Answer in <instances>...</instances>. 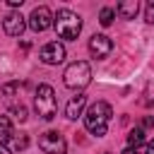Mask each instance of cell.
I'll return each instance as SVG.
<instances>
[{
    "instance_id": "obj_4",
    "label": "cell",
    "mask_w": 154,
    "mask_h": 154,
    "mask_svg": "<svg viewBox=\"0 0 154 154\" xmlns=\"http://www.w3.org/2000/svg\"><path fill=\"white\" fill-rule=\"evenodd\" d=\"M63 82H65V87H70V89H84V87L91 82V67H89V63H84V60L70 63V65L65 67Z\"/></svg>"
},
{
    "instance_id": "obj_5",
    "label": "cell",
    "mask_w": 154,
    "mask_h": 154,
    "mask_svg": "<svg viewBox=\"0 0 154 154\" xmlns=\"http://www.w3.org/2000/svg\"><path fill=\"white\" fill-rule=\"evenodd\" d=\"M38 147H41L46 154H65L67 142H65V137H63L60 132L48 130V132H43V135L38 137Z\"/></svg>"
},
{
    "instance_id": "obj_8",
    "label": "cell",
    "mask_w": 154,
    "mask_h": 154,
    "mask_svg": "<svg viewBox=\"0 0 154 154\" xmlns=\"http://www.w3.org/2000/svg\"><path fill=\"white\" fill-rule=\"evenodd\" d=\"M38 58H41L46 65H60V63L65 60V46L58 43V41H51V43H46V46L41 48Z\"/></svg>"
},
{
    "instance_id": "obj_15",
    "label": "cell",
    "mask_w": 154,
    "mask_h": 154,
    "mask_svg": "<svg viewBox=\"0 0 154 154\" xmlns=\"http://www.w3.org/2000/svg\"><path fill=\"white\" fill-rule=\"evenodd\" d=\"M113 17H116V10H111V7H103V10H101V14H99V22H101L103 26H108V24L113 22Z\"/></svg>"
},
{
    "instance_id": "obj_18",
    "label": "cell",
    "mask_w": 154,
    "mask_h": 154,
    "mask_svg": "<svg viewBox=\"0 0 154 154\" xmlns=\"http://www.w3.org/2000/svg\"><path fill=\"white\" fill-rule=\"evenodd\" d=\"M144 128H154V116H147L144 118Z\"/></svg>"
},
{
    "instance_id": "obj_2",
    "label": "cell",
    "mask_w": 154,
    "mask_h": 154,
    "mask_svg": "<svg viewBox=\"0 0 154 154\" xmlns=\"http://www.w3.org/2000/svg\"><path fill=\"white\" fill-rule=\"evenodd\" d=\"M53 24H55L58 36H60V38H67V41L77 38V36H79V31H82V17H79V14H75L72 10H58V14H55Z\"/></svg>"
},
{
    "instance_id": "obj_14",
    "label": "cell",
    "mask_w": 154,
    "mask_h": 154,
    "mask_svg": "<svg viewBox=\"0 0 154 154\" xmlns=\"http://www.w3.org/2000/svg\"><path fill=\"white\" fill-rule=\"evenodd\" d=\"M142 142H144V130H142V128H135V130H130V135H128V144L137 149Z\"/></svg>"
},
{
    "instance_id": "obj_13",
    "label": "cell",
    "mask_w": 154,
    "mask_h": 154,
    "mask_svg": "<svg viewBox=\"0 0 154 154\" xmlns=\"http://www.w3.org/2000/svg\"><path fill=\"white\" fill-rule=\"evenodd\" d=\"M10 147H12L14 152H24V149L29 147V137H26L24 132H19V135H14V137L10 140Z\"/></svg>"
},
{
    "instance_id": "obj_17",
    "label": "cell",
    "mask_w": 154,
    "mask_h": 154,
    "mask_svg": "<svg viewBox=\"0 0 154 154\" xmlns=\"http://www.w3.org/2000/svg\"><path fill=\"white\" fill-rule=\"evenodd\" d=\"M144 19H147V24H154V0L147 2V7H144Z\"/></svg>"
},
{
    "instance_id": "obj_11",
    "label": "cell",
    "mask_w": 154,
    "mask_h": 154,
    "mask_svg": "<svg viewBox=\"0 0 154 154\" xmlns=\"http://www.w3.org/2000/svg\"><path fill=\"white\" fill-rule=\"evenodd\" d=\"M137 10H140L137 0H123V2H118V5H116V12H118L123 19H135Z\"/></svg>"
},
{
    "instance_id": "obj_10",
    "label": "cell",
    "mask_w": 154,
    "mask_h": 154,
    "mask_svg": "<svg viewBox=\"0 0 154 154\" xmlns=\"http://www.w3.org/2000/svg\"><path fill=\"white\" fill-rule=\"evenodd\" d=\"M84 106H87V96H84V94H75V96L67 101V106H65V116H67L70 120H75L77 116H82Z\"/></svg>"
},
{
    "instance_id": "obj_21",
    "label": "cell",
    "mask_w": 154,
    "mask_h": 154,
    "mask_svg": "<svg viewBox=\"0 0 154 154\" xmlns=\"http://www.w3.org/2000/svg\"><path fill=\"white\" fill-rule=\"evenodd\" d=\"M0 154H10V149H5V147L0 144Z\"/></svg>"
},
{
    "instance_id": "obj_20",
    "label": "cell",
    "mask_w": 154,
    "mask_h": 154,
    "mask_svg": "<svg viewBox=\"0 0 154 154\" xmlns=\"http://www.w3.org/2000/svg\"><path fill=\"white\" fill-rule=\"evenodd\" d=\"M123 154H142V152L135 149V147H128V149H123Z\"/></svg>"
},
{
    "instance_id": "obj_16",
    "label": "cell",
    "mask_w": 154,
    "mask_h": 154,
    "mask_svg": "<svg viewBox=\"0 0 154 154\" xmlns=\"http://www.w3.org/2000/svg\"><path fill=\"white\" fill-rule=\"evenodd\" d=\"M12 116H14L17 120H26V108H24V103H12Z\"/></svg>"
},
{
    "instance_id": "obj_3",
    "label": "cell",
    "mask_w": 154,
    "mask_h": 154,
    "mask_svg": "<svg viewBox=\"0 0 154 154\" xmlns=\"http://www.w3.org/2000/svg\"><path fill=\"white\" fill-rule=\"evenodd\" d=\"M34 106H36V113H38L43 120H53V118H55L58 103H55V91H53L51 84H38V87H36Z\"/></svg>"
},
{
    "instance_id": "obj_19",
    "label": "cell",
    "mask_w": 154,
    "mask_h": 154,
    "mask_svg": "<svg viewBox=\"0 0 154 154\" xmlns=\"http://www.w3.org/2000/svg\"><path fill=\"white\" fill-rule=\"evenodd\" d=\"M144 154H154V140H149V142H147V149H144Z\"/></svg>"
},
{
    "instance_id": "obj_12",
    "label": "cell",
    "mask_w": 154,
    "mask_h": 154,
    "mask_svg": "<svg viewBox=\"0 0 154 154\" xmlns=\"http://www.w3.org/2000/svg\"><path fill=\"white\" fill-rule=\"evenodd\" d=\"M12 137H14V128H12V120H10L7 116H0V144H7Z\"/></svg>"
},
{
    "instance_id": "obj_9",
    "label": "cell",
    "mask_w": 154,
    "mask_h": 154,
    "mask_svg": "<svg viewBox=\"0 0 154 154\" xmlns=\"http://www.w3.org/2000/svg\"><path fill=\"white\" fill-rule=\"evenodd\" d=\"M2 29H5L7 36H22L24 29H26V19L22 17V12H10L2 19Z\"/></svg>"
},
{
    "instance_id": "obj_1",
    "label": "cell",
    "mask_w": 154,
    "mask_h": 154,
    "mask_svg": "<svg viewBox=\"0 0 154 154\" xmlns=\"http://www.w3.org/2000/svg\"><path fill=\"white\" fill-rule=\"evenodd\" d=\"M111 116H113V108L106 103V101H96L87 108L84 113V128L96 135V137H103L106 130H108V123H111Z\"/></svg>"
},
{
    "instance_id": "obj_7",
    "label": "cell",
    "mask_w": 154,
    "mask_h": 154,
    "mask_svg": "<svg viewBox=\"0 0 154 154\" xmlns=\"http://www.w3.org/2000/svg\"><path fill=\"white\" fill-rule=\"evenodd\" d=\"M111 51H113V41H111L106 34H94V36L89 38V53H91L96 60H103Z\"/></svg>"
},
{
    "instance_id": "obj_6",
    "label": "cell",
    "mask_w": 154,
    "mask_h": 154,
    "mask_svg": "<svg viewBox=\"0 0 154 154\" xmlns=\"http://www.w3.org/2000/svg\"><path fill=\"white\" fill-rule=\"evenodd\" d=\"M53 12L46 7V5H41V7H34V12L29 14V26L34 29V31H46L51 24H53Z\"/></svg>"
}]
</instances>
